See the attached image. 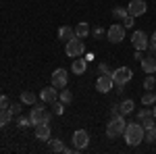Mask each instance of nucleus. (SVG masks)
I'll list each match as a JSON object with an SVG mask.
<instances>
[{"mask_svg":"<svg viewBox=\"0 0 156 154\" xmlns=\"http://www.w3.org/2000/svg\"><path fill=\"white\" fill-rule=\"evenodd\" d=\"M123 138H125V142L129 144V146H137L140 142H144V140H146V129H144V125H142L140 121H135V123H127Z\"/></svg>","mask_w":156,"mask_h":154,"instance_id":"1","label":"nucleus"},{"mask_svg":"<svg viewBox=\"0 0 156 154\" xmlns=\"http://www.w3.org/2000/svg\"><path fill=\"white\" fill-rule=\"evenodd\" d=\"M125 127H127V121H125V115H112V119L106 123V135L110 140H115V138H119L125 133Z\"/></svg>","mask_w":156,"mask_h":154,"instance_id":"2","label":"nucleus"},{"mask_svg":"<svg viewBox=\"0 0 156 154\" xmlns=\"http://www.w3.org/2000/svg\"><path fill=\"white\" fill-rule=\"evenodd\" d=\"M112 81H115V85L117 88H125L127 83L131 81V77H133V71L129 69V67H119V69H115L112 71Z\"/></svg>","mask_w":156,"mask_h":154,"instance_id":"3","label":"nucleus"},{"mask_svg":"<svg viewBox=\"0 0 156 154\" xmlns=\"http://www.w3.org/2000/svg\"><path fill=\"white\" fill-rule=\"evenodd\" d=\"M65 52H67V56H71V59H77V56H81L85 52V44L81 38H73V40H69L67 42V46H65Z\"/></svg>","mask_w":156,"mask_h":154,"instance_id":"4","label":"nucleus"},{"mask_svg":"<svg viewBox=\"0 0 156 154\" xmlns=\"http://www.w3.org/2000/svg\"><path fill=\"white\" fill-rule=\"evenodd\" d=\"M29 119H31V125L36 127V125H40V123H50V113L44 106H36V104H31Z\"/></svg>","mask_w":156,"mask_h":154,"instance_id":"5","label":"nucleus"},{"mask_svg":"<svg viewBox=\"0 0 156 154\" xmlns=\"http://www.w3.org/2000/svg\"><path fill=\"white\" fill-rule=\"evenodd\" d=\"M106 38H108V42H112V44H119V42H123V40H125V25L112 23V25L106 29Z\"/></svg>","mask_w":156,"mask_h":154,"instance_id":"6","label":"nucleus"},{"mask_svg":"<svg viewBox=\"0 0 156 154\" xmlns=\"http://www.w3.org/2000/svg\"><path fill=\"white\" fill-rule=\"evenodd\" d=\"M131 44H133V48L135 50H148V44H150V38H148V34L146 31H133V36H131Z\"/></svg>","mask_w":156,"mask_h":154,"instance_id":"7","label":"nucleus"},{"mask_svg":"<svg viewBox=\"0 0 156 154\" xmlns=\"http://www.w3.org/2000/svg\"><path fill=\"white\" fill-rule=\"evenodd\" d=\"M73 146L81 152V150H85L87 146H90V133L85 129H77L75 133H73Z\"/></svg>","mask_w":156,"mask_h":154,"instance_id":"8","label":"nucleus"},{"mask_svg":"<svg viewBox=\"0 0 156 154\" xmlns=\"http://www.w3.org/2000/svg\"><path fill=\"white\" fill-rule=\"evenodd\" d=\"M67 81H69V71L67 69H56L52 73V85L54 88L62 90V88H67Z\"/></svg>","mask_w":156,"mask_h":154,"instance_id":"9","label":"nucleus"},{"mask_svg":"<svg viewBox=\"0 0 156 154\" xmlns=\"http://www.w3.org/2000/svg\"><path fill=\"white\" fill-rule=\"evenodd\" d=\"M127 11H129L131 17H142L148 11V4H146V0H131L127 4Z\"/></svg>","mask_w":156,"mask_h":154,"instance_id":"10","label":"nucleus"},{"mask_svg":"<svg viewBox=\"0 0 156 154\" xmlns=\"http://www.w3.org/2000/svg\"><path fill=\"white\" fill-rule=\"evenodd\" d=\"M56 98H58V88H54V85H48V88H44V90L40 92V100L46 102V104L56 102Z\"/></svg>","mask_w":156,"mask_h":154,"instance_id":"11","label":"nucleus"},{"mask_svg":"<svg viewBox=\"0 0 156 154\" xmlns=\"http://www.w3.org/2000/svg\"><path fill=\"white\" fill-rule=\"evenodd\" d=\"M112 85H115V81H112L110 75H100L98 81H96V90L100 94H108V92L112 90Z\"/></svg>","mask_w":156,"mask_h":154,"instance_id":"12","label":"nucleus"},{"mask_svg":"<svg viewBox=\"0 0 156 154\" xmlns=\"http://www.w3.org/2000/svg\"><path fill=\"white\" fill-rule=\"evenodd\" d=\"M50 135H52L50 123H40V125H36V138H37V140H42V142H48Z\"/></svg>","mask_w":156,"mask_h":154,"instance_id":"13","label":"nucleus"},{"mask_svg":"<svg viewBox=\"0 0 156 154\" xmlns=\"http://www.w3.org/2000/svg\"><path fill=\"white\" fill-rule=\"evenodd\" d=\"M140 65H142V69H144V73H148V75H152V73H156V56H152V54H148V56H144V59L140 60Z\"/></svg>","mask_w":156,"mask_h":154,"instance_id":"14","label":"nucleus"},{"mask_svg":"<svg viewBox=\"0 0 156 154\" xmlns=\"http://www.w3.org/2000/svg\"><path fill=\"white\" fill-rule=\"evenodd\" d=\"M85 69H87V60H85V59H81V56L73 59V63H71V71L75 73V75H83Z\"/></svg>","mask_w":156,"mask_h":154,"instance_id":"15","label":"nucleus"},{"mask_svg":"<svg viewBox=\"0 0 156 154\" xmlns=\"http://www.w3.org/2000/svg\"><path fill=\"white\" fill-rule=\"evenodd\" d=\"M58 38H60V40H65V42H69V40L75 38V29L69 27V25H62V27L58 29Z\"/></svg>","mask_w":156,"mask_h":154,"instance_id":"16","label":"nucleus"},{"mask_svg":"<svg viewBox=\"0 0 156 154\" xmlns=\"http://www.w3.org/2000/svg\"><path fill=\"white\" fill-rule=\"evenodd\" d=\"M12 117L15 115L11 113V108H0V127H6L12 121Z\"/></svg>","mask_w":156,"mask_h":154,"instance_id":"17","label":"nucleus"},{"mask_svg":"<svg viewBox=\"0 0 156 154\" xmlns=\"http://www.w3.org/2000/svg\"><path fill=\"white\" fill-rule=\"evenodd\" d=\"M133 108H135V102H133L131 98H127V100H123L119 104V110L121 115H129V113H133Z\"/></svg>","mask_w":156,"mask_h":154,"instance_id":"18","label":"nucleus"},{"mask_svg":"<svg viewBox=\"0 0 156 154\" xmlns=\"http://www.w3.org/2000/svg\"><path fill=\"white\" fill-rule=\"evenodd\" d=\"M75 36L81 38V40H83V38H87V36H90V25L85 23V21L77 23V27H75Z\"/></svg>","mask_w":156,"mask_h":154,"instance_id":"19","label":"nucleus"},{"mask_svg":"<svg viewBox=\"0 0 156 154\" xmlns=\"http://www.w3.org/2000/svg\"><path fill=\"white\" fill-rule=\"evenodd\" d=\"M36 102H37V96L34 92H29V90L21 92V104H36Z\"/></svg>","mask_w":156,"mask_h":154,"instance_id":"20","label":"nucleus"},{"mask_svg":"<svg viewBox=\"0 0 156 154\" xmlns=\"http://www.w3.org/2000/svg\"><path fill=\"white\" fill-rule=\"evenodd\" d=\"M58 98H60L62 104H69V102H73V92H71V90H60Z\"/></svg>","mask_w":156,"mask_h":154,"instance_id":"21","label":"nucleus"},{"mask_svg":"<svg viewBox=\"0 0 156 154\" xmlns=\"http://www.w3.org/2000/svg\"><path fill=\"white\" fill-rule=\"evenodd\" d=\"M127 15H129V11L123 9V6H115V9H112V17H115V19H125Z\"/></svg>","mask_w":156,"mask_h":154,"instance_id":"22","label":"nucleus"},{"mask_svg":"<svg viewBox=\"0 0 156 154\" xmlns=\"http://www.w3.org/2000/svg\"><path fill=\"white\" fill-rule=\"evenodd\" d=\"M48 142H50V150L52 152H62L65 150V146H62L60 140H48Z\"/></svg>","mask_w":156,"mask_h":154,"instance_id":"23","label":"nucleus"},{"mask_svg":"<svg viewBox=\"0 0 156 154\" xmlns=\"http://www.w3.org/2000/svg\"><path fill=\"white\" fill-rule=\"evenodd\" d=\"M142 104H156V94L146 92V94L142 96Z\"/></svg>","mask_w":156,"mask_h":154,"instance_id":"24","label":"nucleus"},{"mask_svg":"<svg viewBox=\"0 0 156 154\" xmlns=\"http://www.w3.org/2000/svg\"><path fill=\"white\" fill-rule=\"evenodd\" d=\"M148 117H152V110H150V108H140V113H137V121L142 123V121H146Z\"/></svg>","mask_w":156,"mask_h":154,"instance_id":"25","label":"nucleus"},{"mask_svg":"<svg viewBox=\"0 0 156 154\" xmlns=\"http://www.w3.org/2000/svg\"><path fill=\"white\" fill-rule=\"evenodd\" d=\"M146 142L154 144L156 142V127H150V129H146Z\"/></svg>","mask_w":156,"mask_h":154,"instance_id":"26","label":"nucleus"},{"mask_svg":"<svg viewBox=\"0 0 156 154\" xmlns=\"http://www.w3.org/2000/svg\"><path fill=\"white\" fill-rule=\"evenodd\" d=\"M148 52H150L152 56H156V31L152 34V38H150V44H148Z\"/></svg>","mask_w":156,"mask_h":154,"instance_id":"27","label":"nucleus"},{"mask_svg":"<svg viewBox=\"0 0 156 154\" xmlns=\"http://www.w3.org/2000/svg\"><path fill=\"white\" fill-rule=\"evenodd\" d=\"M52 113H54V115H56V117H60V115H62V113H65V104H62V102H52Z\"/></svg>","mask_w":156,"mask_h":154,"instance_id":"28","label":"nucleus"},{"mask_svg":"<svg viewBox=\"0 0 156 154\" xmlns=\"http://www.w3.org/2000/svg\"><path fill=\"white\" fill-rule=\"evenodd\" d=\"M144 88H146V90H154V88H156V81H154L152 75H148V77L144 79Z\"/></svg>","mask_w":156,"mask_h":154,"instance_id":"29","label":"nucleus"},{"mask_svg":"<svg viewBox=\"0 0 156 154\" xmlns=\"http://www.w3.org/2000/svg\"><path fill=\"white\" fill-rule=\"evenodd\" d=\"M17 125H19L21 129H23V127H29V125H31V119L29 117H19L17 119Z\"/></svg>","mask_w":156,"mask_h":154,"instance_id":"30","label":"nucleus"},{"mask_svg":"<svg viewBox=\"0 0 156 154\" xmlns=\"http://www.w3.org/2000/svg\"><path fill=\"white\" fill-rule=\"evenodd\" d=\"M98 71H100V75H112V71H110V67H108L106 63H100L98 65Z\"/></svg>","mask_w":156,"mask_h":154,"instance_id":"31","label":"nucleus"},{"mask_svg":"<svg viewBox=\"0 0 156 154\" xmlns=\"http://www.w3.org/2000/svg\"><path fill=\"white\" fill-rule=\"evenodd\" d=\"M154 123H156V117H154V115H152V117H148L146 121H142V125H144V129H150V127H156Z\"/></svg>","mask_w":156,"mask_h":154,"instance_id":"32","label":"nucleus"},{"mask_svg":"<svg viewBox=\"0 0 156 154\" xmlns=\"http://www.w3.org/2000/svg\"><path fill=\"white\" fill-rule=\"evenodd\" d=\"M92 36L96 38V40H102V38L106 36V31H104V29H102V27H96V29H94V31H92Z\"/></svg>","mask_w":156,"mask_h":154,"instance_id":"33","label":"nucleus"},{"mask_svg":"<svg viewBox=\"0 0 156 154\" xmlns=\"http://www.w3.org/2000/svg\"><path fill=\"white\" fill-rule=\"evenodd\" d=\"M11 106V100H9V96L0 94V108H9Z\"/></svg>","mask_w":156,"mask_h":154,"instance_id":"34","label":"nucleus"},{"mask_svg":"<svg viewBox=\"0 0 156 154\" xmlns=\"http://www.w3.org/2000/svg\"><path fill=\"white\" fill-rule=\"evenodd\" d=\"M133 19H135V17H131V15H127V17L123 19V25H125V29H129V27H133Z\"/></svg>","mask_w":156,"mask_h":154,"instance_id":"35","label":"nucleus"},{"mask_svg":"<svg viewBox=\"0 0 156 154\" xmlns=\"http://www.w3.org/2000/svg\"><path fill=\"white\" fill-rule=\"evenodd\" d=\"M9 108H11L12 115H21V108H23V106H21V104H11Z\"/></svg>","mask_w":156,"mask_h":154,"instance_id":"36","label":"nucleus"},{"mask_svg":"<svg viewBox=\"0 0 156 154\" xmlns=\"http://www.w3.org/2000/svg\"><path fill=\"white\" fill-rule=\"evenodd\" d=\"M133 59L137 60V63H140V60L144 59V56H142V50H135V54H133Z\"/></svg>","mask_w":156,"mask_h":154,"instance_id":"37","label":"nucleus"},{"mask_svg":"<svg viewBox=\"0 0 156 154\" xmlns=\"http://www.w3.org/2000/svg\"><path fill=\"white\" fill-rule=\"evenodd\" d=\"M152 115H154V117H156V106H154V108H152Z\"/></svg>","mask_w":156,"mask_h":154,"instance_id":"38","label":"nucleus"}]
</instances>
